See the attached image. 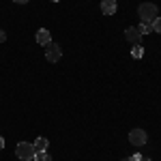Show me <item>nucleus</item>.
Returning <instances> with one entry per match:
<instances>
[{"label":"nucleus","mask_w":161,"mask_h":161,"mask_svg":"<svg viewBox=\"0 0 161 161\" xmlns=\"http://www.w3.org/2000/svg\"><path fill=\"white\" fill-rule=\"evenodd\" d=\"M157 13H159V9H157L155 2H142V4L137 7V15H140V19L146 22V24H153L155 17H159Z\"/></svg>","instance_id":"obj_1"},{"label":"nucleus","mask_w":161,"mask_h":161,"mask_svg":"<svg viewBox=\"0 0 161 161\" xmlns=\"http://www.w3.org/2000/svg\"><path fill=\"white\" fill-rule=\"evenodd\" d=\"M35 144H30V142H19L17 146H15V155H17V159L22 161H32L35 159Z\"/></svg>","instance_id":"obj_2"},{"label":"nucleus","mask_w":161,"mask_h":161,"mask_svg":"<svg viewBox=\"0 0 161 161\" xmlns=\"http://www.w3.org/2000/svg\"><path fill=\"white\" fill-rule=\"evenodd\" d=\"M45 58H47V60L50 62H58L62 58V50H60V45H58V43H47V45H45Z\"/></svg>","instance_id":"obj_3"},{"label":"nucleus","mask_w":161,"mask_h":161,"mask_svg":"<svg viewBox=\"0 0 161 161\" xmlns=\"http://www.w3.org/2000/svg\"><path fill=\"white\" fill-rule=\"evenodd\" d=\"M146 140H148V136H146L144 129H131V131H129V142H131L133 146H144Z\"/></svg>","instance_id":"obj_4"},{"label":"nucleus","mask_w":161,"mask_h":161,"mask_svg":"<svg viewBox=\"0 0 161 161\" xmlns=\"http://www.w3.org/2000/svg\"><path fill=\"white\" fill-rule=\"evenodd\" d=\"M125 39H127L129 43L137 45V43H140V39H142V35L137 32V28H136V26H129V28L125 30Z\"/></svg>","instance_id":"obj_5"},{"label":"nucleus","mask_w":161,"mask_h":161,"mask_svg":"<svg viewBox=\"0 0 161 161\" xmlns=\"http://www.w3.org/2000/svg\"><path fill=\"white\" fill-rule=\"evenodd\" d=\"M101 11H103V15H114L116 13V0H101Z\"/></svg>","instance_id":"obj_6"},{"label":"nucleus","mask_w":161,"mask_h":161,"mask_svg":"<svg viewBox=\"0 0 161 161\" xmlns=\"http://www.w3.org/2000/svg\"><path fill=\"white\" fill-rule=\"evenodd\" d=\"M52 41V37H50V30H45V28H41L37 32V43L39 45H47Z\"/></svg>","instance_id":"obj_7"},{"label":"nucleus","mask_w":161,"mask_h":161,"mask_svg":"<svg viewBox=\"0 0 161 161\" xmlns=\"http://www.w3.org/2000/svg\"><path fill=\"white\" fill-rule=\"evenodd\" d=\"M47 146H50L47 137H37V140H35V150H37V153H43V150H47Z\"/></svg>","instance_id":"obj_8"},{"label":"nucleus","mask_w":161,"mask_h":161,"mask_svg":"<svg viewBox=\"0 0 161 161\" xmlns=\"http://www.w3.org/2000/svg\"><path fill=\"white\" fill-rule=\"evenodd\" d=\"M150 30H153V26H150V24H146V22H142V24L137 26V32H140L142 37H144V35H148Z\"/></svg>","instance_id":"obj_9"},{"label":"nucleus","mask_w":161,"mask_h":161,"mask_svg":"<svg viewBox=\"0 0 161 161\" xmlns=\"http://www.w3.org/2000/svg\"><path fill=\"white\" fill-rule=\"evenodd\" d=\"M131 56H133V58H142V56H144V47H142L140 43H137V45H133V50H131Z\"/></svg>","instance_id":"obj_10"},{"label":"nucleus","mask_w":161,"mask_h":161,"mask_svg":"<svg viewBox=\"0 0 161 161\" xmlns=\"http://www.w3.org/2000/svg\"><path fill=\"white\" fill-rule=\"evenodd\" d=\"M35 161H52V157L43 150V153H35Z\"/></svg>","instance_id":"obj_11"},{"label":"nucleus","mask_w":161,"mask_h":161,"mask_svg":"<svg viewBox=\"0 0 161 161\" xmlns=\"http://www.w3.org/2000/svg\"><path fill=\"white\" fill-rule=\"evenodd\" d=\"M150 26H153L155 32H159V35H161V17H155V22H153Z\"/></svg>","instance_id":"obj_12"},{"label":"nucleus","mask_w":161,"mask_h":161,"mask_svg":"<svg viewBox=\"0 0 161 161\" xmlns=\"http://www.w3.org/2000/svg\"><path fill=\"white\" fill-rule=\"evenodd\" d=\"M2 41H7V32H4V30H0V43H2Z\"/></svg>","instance_id":"obj_13"},{"label":"nucleus","mask_w":161,"mask_h":161,"mask_svg":"<svg viewBox=\"0 0 161 161\" xmlns=\"http://www.w3.org/2000/svg\"><path fill=\"white\" fill-rule=\"evenodd\" d=\"M13 2H17V4H26L28 0H13Z\"/></svg>","instance_id":"obj_14"},{"label":"nucleus","mask_w":161,"mask_h":161,"mask_svg":"<svg viewBox=\"0 0 161 161\" xmlns=\"http://www.w3.org/2000/svg\"><path fill=\"white\" fill-rule=\"evenodd\" d=\"M4 148V140H2V137H0V150Z\"/></svg>","instance_id":"obj_15"},{"label":"nucleus","mask_w":161,"mask_h":161,"mask_svg":"<svg viewBox=\"0 0 161 161\" xmlns=\"http://www.w3.org/2000/svg\"><path fill=\"white\" fill-rule=\"evenodd\" d=\"M140 161H150V159H148V157H142V159H140Z\"/></svg>","instance_id":"obj_16"},{"label":"nucleus","mask_w":161,"mask_h":161,"mask_svg":"<svg viewBox=\"0 0 161 161\" xmlns=\"http://www.w3.org/2000/svg\"><path fill=\"white\" fill-rule=\"evenodd\" d=\"M123 161H133V159H131V157H127V159H123Z\"/></svg>","instance_id":"obj_17"},{"label":"nucleus","mask_w":161,"mask_h":161,"mask_svg":"<svg viewBox=\"0 0 161 161\" xmlns=\"http://www.w3.org/2000/svg\"><path fill=\"white\" fill-rule=\"evenodd\" d=\"M52 2H60V0H52Z\"/></svg>","instance_id":"obj_18"}]
</instances>
